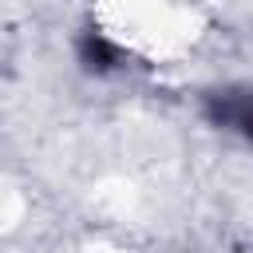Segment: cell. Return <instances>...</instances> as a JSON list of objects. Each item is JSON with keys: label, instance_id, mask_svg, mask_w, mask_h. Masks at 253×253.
I'll return each mask as SVG.
<instances>
[{"label": "cell", "instance_id": "1", "mask_svg": "<svg viewBox=\"0 0 253 253\" xmlns=\"http://www.w3.org/2000/svg\"><path fill=\"white\" fill-rule=\"evenodd\" d=\"M210 115L225 126H237L245 134H253V95H221L210 103Z\"/></svg>", "mask_w": 253, "mask_h": 253}, {"label": "cell", "instance_id": "2", "mask_svg": "<svg viewBox=\"0 0 253 253\" xmlns=\"http://www.w3.org/2000/svg\"><path fill=\"white\" fill-rule=\"evenodd\" d=\"M83 63H87V67H115V63H119V51H115L99 32H87V36H83Z\"/></svg>", "mask_w": 253, "mask_h": 253}]
</instances>
